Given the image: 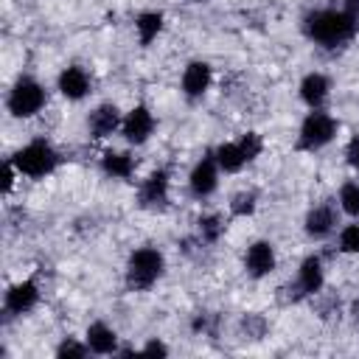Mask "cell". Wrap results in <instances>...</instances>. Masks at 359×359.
<instances>
[{"label":"cell","mask_w":359,"mask_h":359,"mask_svg":"<svg viewBox=\"0 0 359 359\" xmlns=\"http://www.w3.org/2000/svg\"><path fill=\"white\" fill-rule=\"evenodd\" d=\"M165 275V255L163 250L146 244L129 252L123 266V280L132 292H149L160 278Z\"/></svg>","instance_id":"7a4b0ae2"},{"label":"cell","mask_w":359,"mask_h":359,"mask_svg":"<svg viewBox=\"0 0 359 359\" xmlns=\"http://www.w3.org/2000/svg\"><path fill=\"white\" fill-rule=\"evenodd\" d=\"M171 199V174L165 168L149 171L137 185V208L143 210H163Z\"/></svg>","instance_id":"8992f818"},{"label":"cell","mask_w":359,"mask_h":359,"mask_svg":"<svg viewBox=\"0 0 359 359\" xmlns=\"http://www.w3.org/2000/svg\"><path fill=\"white\" fill-rule=\"evenodd\" d=\"M137 353H146V356H168V345H165L163 339L151 337L149 342H143V348H140Z\"/></svg>","instance_id":"f1b7e54d"},{"label":"cell","mask_w":359,"mask_h":359,"mask_svg":"<svg viewBox=\"0 0 359 359\" xmlns=\"http://www.w3.org/2000/svg\"><path fill=\"white\" fill-rule=\"evenodd\" d=\"M121 123H123V112L112 101L93 107L87 115V132L93 140H107L112 135H121Z\"/></svg>","instance_id":"8fae6325"},{"label":"cell","mask_w":359,"mask_h":359,"mask_svg":"<svg viewBox=\"0 0 359 359\" xmlns=\"http://www.w3.org/2000/svg\"><path fill=\"white\" fill-rule=\"evenodd\" d=\"M337 208H339L345 216L359 219V180H345V182L339 185Z\"/></svg>","instance_id":"7402d4cb"},{"label":"cell","mask_w":359,"mask_h":359,"mask_svg":"<svg viewBox=\"0 0 359 359\" xmlns=\"http://www.w3.org/2000/svg\"><path fill=\"white\" fill-rule=\"evenodd\" d=\"M48 104V93L45 87L34 79V76H20L11 90H8V98H6V109L11 118L17 121H28V118H36Z\"/></svg>","instance_id":"277c9868"},{"label":"cell","mask_w":359,"mask_h":359,"mask_svg":"<svg viewBox=\"0 0 359 359\" xmlns=\"http://www.w3.org/2000/svg\"><path fill=\"white\" fill-rule=\"evenodd\" d=\"M213 157H216L222 174H238V171H244V165H250L247 157H244V151H241V146H238V140H224V143H219V146L213 149Z\"/></svg>","instance_id":"ffe728a7"},{"label":"cell","mask_w":359,"mask_h":359,"mask_svg":"<svg viewBox=\"0 0 359 359\" xmlns=\"http://www.w3.org/2000/svg\"><path fill=\"white\" fill-rule=\"evenodd\" d=\"M101 174L109 177V180H132L135 177V168H137V160L132 151H121V149H107L101 154Z\"/></svg>","instance_id":"ac0fdd59"},{"label":"cell","mask_w":359,"mask_h":359,"mask_svg":"<svg viewBox=\"0 0 359 359\" xmlns=\"http://www.w3.org/2000/svg\"><path fill=\"white\" fill-rule=\"evenodd\" d=\"M351 314H353V320H356V323H359V300H356V303H353V306H351Z\"/></svg>","instance_id":"1f68e13d"},{"label":"cell","mask_w":359,"mask_h":359,"mask_svg":"<svg viewBox=\"0 0 359 359\" xmlns=\"http://www.w3.org/2000/svg\"><path fill=\"white\" fill-rule=\"evenodd\" d=\"M337 132H339V121H337L331 112H325V109H311V112L300 121L294 149H297V151H320V149H325L328 143H334Z\"/></svg>","instance_id":"5b68a950"},{"label":"cell","mask_w":359,"mask_h":359,"mask_svg":"<svg viewBox=\"0 0 359 359\" xmlns=\"http://www.w3.org/2000/svg\"><path fill=\"white\" fill-rule=\"evenodd\" d=\"M278 266V252H275V244L266 241V238H255L247 244L244 250V272L255 280L261 278H269Z\"/></svg>","instance_id":"30bf717a"},{"label":"cell","mask_w":359,"mask_h":359,"mask_svg":"<svg viewBox=\"0 0 359 359\" xmlns=\"http://www.w3.org/2000/svg\"><path fill=\"white\" fill-rule=\"evenodd\" d=\"M227 208H230V216L247 219V216H252L258 210V194L255 191H238V194L230 196V205Z\"/></svg>","instance_id":"603a6c76"},{"label":"cell","mask_w":359,"mask_h":359,"mask_svg":"<svg viewBox=\"0 0 359 359\" xmlns=\"http://www.w3.org/2000/svg\"><path fill=\"white\" fill-rule=\"evenodd\" d=\"M191 328H194V334H213V328H216V317L208 314V311H199V314L194 317Z\"/></svg>","instance_id":"83f0119b"},{"label":"cell","mask_w":359,"mask_h":359,"mask_svg":"<svg viewBox=\"0 0 359 359\" xmlns=\"http://www.w3.org/2000/svg\"><path fill=\"white\" fill-rule=\"evenodd\" d=\"M227 230V222L222 213H202L196 219V241L199 244H219Z\"/></svg>","instance_id":"44dd1931"},{"label":"cell","mask_w":359,"mask_h":359,"mask_svg":"<svg viewBox=\"0 0 359 359\" xmlns=\"http://www.w3.org/2000/svg\"><path fill=\"white\" fill-rule=\"evenodd\" d=\"M59 359H79V356H87L90 353V348H87V342L84 339H76V337H62V342L56 345V351H53Z\"/></svg>","instance_id":"d4e9b609"},{"label":"cell","mask_w":359,"mask_h":359,"mask_svg":"<svg viewBox=\"0 0 359 359\" xmlns=\"http://www.w3.org/2000/svg\"><path fill=\"white\" fill-rule=\"evenodd\" d=\"M339 8L345 14H351L353 20H359V0H339Z\"/></svg>","instance_id":"4dcf8cb0"},{"label":"cell","mask_w":359,"mask_h":359,"mask_svg":"<svg viewBox=\"0 0 359 359\" xmlns=\"http://www.w3.org/2000/svg\"><path fill=\"white\" fill-rule=\"evenodd\" d=\"M213 87V67L210 62L205 59H191L185 67H182V76H180V90L185 98L196 101L202 95H208V90Z\"/></svg>","instance_id":"7c38bea8"},{"label":"cell","mask_w":359,"mask_h":359,"mask_svg":"<svg viewBox=\"0 0 359 359\" xmlns=\"http://www.w3.org/2000/svg\"><path fill=\"white\" fill-rule=\"evenodd\" d=\"M157 118L146 104H135L132 109L123 112V123H121V137L129 146H143L149 143V137L154 135Z\"/></svg>","instance_id":"52a82bcc"},{"label":"cell","mask_w":359,"mask_h":359,"mask_svg":"<svg viewBox=\"0 0 359 359\" xmlns=\"http://www.w3.org/2000/svg\"><path fill=\"white\" fill-rule=\"evenodd\" d=\"M191 3H205V0H191Z\"/></svg>","instance_id":"d6a6232c"},{"label":"cell","mask_w":359,"mask_h":359,"mask_svg":"<svg viewBox=\"0 0 359 359\" xmlns=\"http://www.w3.org/2000/svg\"><path fill=\"white\" fill-rule=\"evenodd\" d=\"M42 300V292H39V283L34 278H22L17 283H11L3 294V309L8 317H22V314H31Z\"/></svg>","instance_id":"ba28073f"},{"label":"cell","mask_w":359,"mask_h":359,"mask_svg":"<svg viewBox=\"0 0 359 359\" xmlns=\"http://www.w3.org/2000/svg\"><path fill=\"white\" fill-rule=\"evenodd\" d=\"M17 177H22V174L17 171L14 160H11V157H6V160H3V168H0V182H3V194H6V196L14 191V182H17Z\"/></svg>","instance_id":"4316f807"},{"label":"cell","mask_w":359,"mask_h":359,"mask_svg":"<svg viewBox=\"0 0 359 359\" xmlns=\"http://www.w3.org/2000/svg\"><path fill=\"white\" fill-rule=\"evenodd\" d=\"M163 28H165V17H163V11H157V8L140 11V14L135 17V36H137L140 48H149V45L163 34Z\"/></svg>","instance_id":"d6986e66"},{"label":"cell","mask_w":359,"mask_h":359,"mask_svg":"<svg viewBox=\"0 0 359 359\" xmlns=\"http://www.w3.org/2000/svg\"><path fill=\"white\" fill-rule=\"evenodd\" d=\"M337 222H339L337 208L331 202H320V205L309 208V213L303 219V233L309 238H314V241H323L337 230Z\"/></svg>","instance_id":"9a60e30c"},{"label":"cell","mask_w":359,"mask_h":359,"mask_svg":"<svg viewBox=\"0 0 359 359\" xmlns=\"http://www.w3.org/2000/svg\"><path fill=\"white\" fill-rule=\"evenodd\" d=\"M325 286V266L320 255H306L297 264V275H294V292L297 297H314L320 294Z\"/></svg>","instance_id":"4fadbf2b"},{"label":"cell","mask_w":359,"mask_h":359,"mask_svg":"<svg viewBox=\"0 0 359 359\" xmlns=\"http://www.w3.org/2000/svg\"><path fill=\"white\" fill-rule=\"evenodd\" d=\"M297 95H300V101L309 109H323L325 101H328V95H331V79L325 73H320V70H311V73H306L300 79Z\"/></svg>","instance_id":"2e32d148"},{"label":"cell","mask_w":359,"mask_h":359,"mask_svg":"<svg viewBox=\"0 0 359 359\" xmlns=\"http://www.w3.org/2000/svg\"><path fill=\"white\" fill-rule=\"evenodd\" d=\"M84 342H87L90 353H98V356H112V353L121 351V348H118V342H121L118 331H115L109 323H104V320H95V323L87 325Z\"/></svg>","instance_id":"e0dca14e"},{"label":"cell","mask_w":359,"mask_h":359,"mask_svg":"<svg viewBox=\"0 0 359 359\" xmlns=\"http://www.w3.org/2000/svg\"><path fill=\"white\" fill-rule=\"evenodd\" d=\"M238 146H241L247 163H255V160L264 154V137H261L258 132H244V135L238 137Z\"/></svg>","instance_id":"484cf974"},{"label":"cell","mask_w":359,"mask_h":359,"mask_svg":"<svg viewBox=\"0 0 359 359\" xmlns=\"http://www.w3.org/2000/svg\"><path fill=\"white\" fill-rule=\"evenodd\" d=\"M345 163L359 171V135H353V137L345 143Z\"/></svg>","instance_id":"f546056e"},{"label":"cell","mask_w":359,"mask_h":359,"mask_svg":"<svg viewBox=\"0 0 359 359\" xmlns=\"http://www.w3.org/2000/svg\"><path fill=\"white\" fill-rule=\"evenodd\" d=\"M56 90L67 101H84L93 90V79L81 65H67L56 76Z\"/></svg>","instance_id":"5bb4252c"},{"label":"cell","mask_w":359,"mask_h":359,"mask_svg":"<svg viewBox=\"0 0 359 359\" xmlns=\"http://www.w3.org/2000/svg\"><path fill=\"white\" fill-rule=\"evenodd\" d=\"M337 250L342 255H359V222H348L337 233Z\"/></svg>","instance_id":"cb8c5ba5"},{"label":"cell","mask_w":359,"mask_h":359,"mask_svg":"<svg viewBox=\"0 0 359 359\" xmlns=\"http://www.w3.org/2000/svg\"><path fill=\"white\" fill-rule=\"evenodd\" d=\"M303 36L325 50H337L342 45H348L356 34H359V20H353L351 14H345L342 8H311L303 22Z\"/></svg>","instance_id":"6da1fadb"},{"label":"cell","mask_w":359,"mask_h":359,"mask_svg":"<svg viewBox=\"0 0 359 359\" xmlns=\"http://www.w3.org/2000/svg\"><path fill=\"white\" fill-rule=\"evenodd\" d=\"M11 160H14V165H17V171H20L22 177H28V180H45V177H50V174L56 171V165H59V151L53 149V143L36 137V140L20 146V149L11 154Z\"/></svg>","instance_id":"3957f363"},{"label":"cell","mask_w":359,"mask_h":359,"mask_svg":"<svg viewBox=\"0 0 359 359\" xmlns=\"http://www.w3.org/2000/svg\"><path fill=\"white\" fill-rule=\"evenodd\" d=\"M219 177H222V168L213 157V151H208L205 157H199L188 174V191L194 199H208L216 194L219 188Z\"/></svg>","instance_id":"9c48e42d"}]
</instances>
